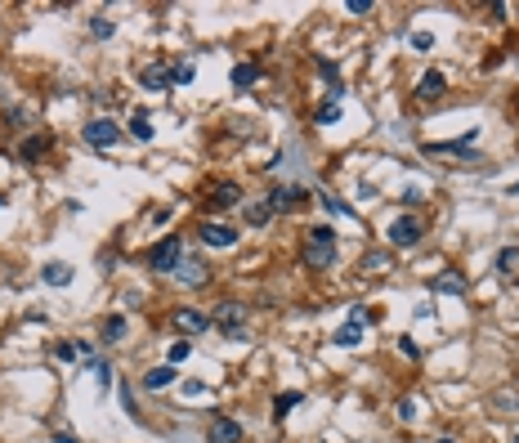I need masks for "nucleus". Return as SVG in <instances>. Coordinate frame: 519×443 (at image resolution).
Returning a JSON list of instances; mask_svg holds the SVG:
<instances>
[{
	"mask_svg": "<svg viewBox=\"0 0 519 443\" xmlns=\"http://www.w3.org/2000/svg\"><path fill=\"white\" fill-rule=\"evenodd\" d=\"M179 260H184V242H179V233H166L162 242L148 251V264H152V274H175Z\"/></svg>",
	"mask_w": 519,
	"mask_h": 443,
	"instance_id": "1",
	"label": "nucleus"
},
{
	"mask_svg": "<svg viewBox=\"0 0 519 443\" xmlns=\"http://www.w3.org/2000/svg\"><path fill=\"white\" fill-rule=\"evenodd\" d=\"M211 323L220 327L228 340H247V304H237V300H224L220 309H215V318H211Z\"/></svg>",
	"mask_w": 519,
	"mask_h": 443,
	"instance_id": "2",
	"label": "nucleus"
},
{
	"mask_svg": "<svg viewBox=\"0 0 519 443\" xmlns=\"http://www.w3.org/2000/svg\"><path fill=\"white\" fill-rule=\"evenodd\" d=\"M269 206H273V215H291V211L305 206V188H300V184H282V188L269 193Z\"/></svg>",
	"mask_w": 519,
	"mask_h": 443,
	"instance_id": "3",
	"label": "nucleus"
},
{
	"mask_svg": "<svg viewBox=\"0 0 519 443\" xmlns=\"http://www.w3.org/2000/svg\"><path fill=\"white\" fill-rule=\"evenodd\" d=\"M421 233H426V229H421V219H416V215H398L394 224H390V242L407 251V246H416V242H421Z\"/></svg>",
	"mask_w": 519,
	"mask_h": 443,
	"instance_id": "4",
	"label": "nucleus"
},
{
	"mask_svg": "<svg viewBox=\"0 0 519 443\" xmlns=\"http://www.w3.org/2000/svg\"><path fill=\"white\" fill-rule=\"evenodd\" d=\"M86 139L94 148H112V143H121V126L117 121H107V117H94L90 126H86Z\"/></svg>",
	"mask_w": 519,
	"mask_h": 443,
	"instance_id": "5",
	"label": "nucleus"
},
{
	"mask_svg": "<svg viewBox=\"0 0 519 443\" xmlns=\"http://www.w3.org/2000/svg\"><path fill=\"white\" fill-rule=\"evenodd\" d=\"M206 443H242V425L228 421V416H215L206 425Z\"/></svg>",
	"mask_w": 519,
	"mask_h": 443,
	"instance_id": "6",
	"label": "nucleus"
},
{
	"mask_svg": "<svg viewBox=\"0 0 519 443\" xmlns=\"http://www.w3.org/2000/svg\"><path fill=\"white\" fill-rule=\"evenodd\" d=\"M197 233H202V242H206V246H233V242H237V229L220 224V219H206Z\"/></svg>",
	"mask_w": 519,
	"mask_h": 443,
	"instance_id": "7",
	"label": "nucleus"
},
{
	"mask_svg": "<svg viewBox=\"0 0 519 443\" xmlns=\"http://www.w3.org/2000/svg\"><path fill=\"white\" fill-rule=\"evenodd\" d=\"M139 81H143V90H171V85H175L171 63H148L139 72Z\"/></svg>",
	"mask_w": 519,
	"mask_h": 443,
	"instance_id": "8",
	"label": "nucleus"
},
{
	"mask_svg": "<svg viewBox=\"0 0 519 443\" xmlns=\"http://www.w3.org/2000/svg\"><path fill=\"white\" fill-rule=\"evenodd\" d=\"M206 202H211V211H233V206L242 202V188H237V184H215Z\"/></svg>",
	"mask_w": 519,
	"mask_h": 443,
	"instance_id": "9",
	"label": "nucleus"
},
{
	"mask_svg": "<svg viewBox=\"0 0 519 443\" xmlns=\"http://www.w3.org/2000/svg\"><path fill=\"white\" fill-rule=\"evenodd\" d=\"M305 264H309V269H331V264H336V246L305 242Z\"/></svg>",
	"mask_w": 519,
	"mask_h": 443,
	"instance_id": "10",
	"label": "nucleus"
},
{
	"mask_svg": "<svg viewBox=\"0 0 519 443\" xmlns=\"http://www.w3.org/2000/svg\"><path fill=\"white\" fill-rule=\"evenodd\" d=\"M175 327H179V331H188V336H197V331H206V327H211V318L202 314V309H179V314H175Z\"/></svg>",
	"mask_w": 519,
	"mask_h": 443,
	"instance_id": "11",
	"label": "nucleus"
},
{
	"mask_svg": "<svg viewBox=\"0 0 519 443\" xmlns=\"http://www.w3.org/2000/svg\"><path fill=\"white\" fill-rule=\"evenodd\" d=\"M443 90H448V81H443V72H426V77H421V85H416V98H439Z\"/></svg>",
	"mask_w": 519,
	"mask_h": 443,
	"instance_id": "12",
	"label": "nucleus"
},
{
	"mask_svg": "<svg viewBox=\"0 0 519 443\" xmlns=\"http://www.w3.org/2000/svg\"><path fill=\"white\" fill-rule=\"evenodd\" d=\"M175 274H179V282H188V287H202V282L211 278L202 260H179V269H175Z\"/></svg>",
	"mask_w": 519,
	"mask_h": 443,
	"instance_id": "13",
	"label": "nucleus"
},
{
	"mask_svg": "<svg viewBox=\"0 0 519 443\" xmlns=\"http://www.w3.org/2000/svg\"><path fill=\"white\" fill-rule=\"evenodd\" d=\"M99 336H103L107 345H117V340L126 336V318H121V314H107L103 323H99Z\"/></svg>",
	"mask_w": 519,
	"mask_h": 443,
	"instance_id": "14",
	"label": "nucleus"
},
{
	"mask_svg": "<svg viewBox=\"0 0 519 443\" xmlns=\"http://www.w3.org/2000/svg\"><path fill=\"white\" fill-rule=\"evenodd\" d=\"M41 278L50 282V287H67V282H72V264L54 260V264H45V269H41Z\"/></svg>",
	"mask_w": 519,
	"mask_h": 443,
	"instance_id": "15",
	"label": "nucleus"
},
{
	"mask_svg": "<svg viewBox=\"0 0 519 443\" xmlns=\"http://www.w3.org/2000/svg\"><path fill=\"white\" fill-rule=\"evenodd\" d=\"M300 403H305V394H300V390H282L273 399V416H291V408H300Z\"/></svg>",
	"mask_w": 519,
	"mask_h": 443,
	"instance_id": "16",
	"label": "nucleus"
},
{
	"mask_svg": "<svg viewBox=\"0 0 519 443\" xmlns=\"http://www.w3.org/2000/svg\"><path fill=\"white\" fill-rule=\"evenodd\" d=\"M331 340L341 345V349H354V345H363V323H345Z\"/></svg>",
	"mask_w": 519,
	"mask_h": 443,
	"instance_id": "17",
	"label": "nucleus"
},
{
	"mask_svg": "<svg viewBox=\"0 0 519 443\" xmlns=\"http://www.w3.org/2000/svg\"><path fill=\"white\" fill-rule=\"evenodd\" d=\"M430 287H434V291H443V295H461V291H466V278H461V274H439V278L430 282Z\"/></svg>",
	"mask_w": 519,
	"mask_h": 443,
	"instance_id": "18",
	"label": "nucleus"
},
{
	"mask_svg": "<svg viewBox=\"0 0 519 443\" xmlns=\"http://www.w3.org/2000/svg\"><path fill=\"white\" fill-rule=\"evenodd\" d=\"M171 380H175V367H171V363H166V367H152V372H143V385H148V390H166Z\"/></svg>",
	"mask_w": 519,
	"mask_h": 443,
	"instance_id": "19",
	"label": "nucleus"
},
{
	"mask_svg": "<svg viewBox=\"0 0 519 443\" xmlns=\"http://www.w3.org/2000/svg\"><path fill=\"white\" fill-rule=\"evenodd\" d=\"M273 219V206L269 202H256V206H247V224H256V229H264Z\"/></svg>",
	"mask_w": 519,
	"mask_h": 443,
	"instance_id": "20",
	"label": "nucleus"
},
{
	"mask_svg": "<svg viewBox=\"0 0 519 443\" xmlns=\"http://www.w3.org/2000/svg\"><path fill=\"white\" fill-rule=\"evenodd\" d=\"M390 269V251H367L363 255V274H385Z\"/></svg>",
	"mask_w": 519,
	"mask_h": 443,
	"instance_id": "21",
	"label": "nucleus"
},
{
	"mask_svg": "<svg viewBox=\"0 0 519 443\" xmlns=\"http://www.w3.org/2000/svg\"><path fill=\"white\" fill-rule=\"evenodd\" d=\"M256 77H260V68H256V63H237V68H233V85H237V90L256 85Z\"/></svg>",
	"mask_w": 519,
	"mask_h": 443,
	"instance_id": "22",
	"label": "nucleus"
},
{
	"mask_svg": "<svg viewBox=\"0 0 519 443\" xmlns=\"http://www.w3.org/2000/svg\"><path fill=\"white\" fill-rule=\"evenodd\" d=\"M171 77H175V85H192L197 81V68H192L188 58H179V63H171Z\"/></svg>",
	"mask_w": 519,
	"mask_h": 443,
	"instance_id": "23",
	"label": "nucleus"
},
{
	"mask_svg": "<svg viewBox=\"0 0 519 443\" xmlns=\"http://www.w3.org/2000/svg\"><path fill=\"white\" fill-rule=\"evenodd\" d=\"M130 134H135L139 143H148V139H152V121L143 117V113H135V117H130Z\"/></svg>",
	"mask_w": 519,
	"mask_h": 443,
	"instance_id": "24",
	"label": "nucleus"
},
{
	"mask_svg": "<svg viewBox=\"0 0 519 443\" xmlns=\"http://www.w3.org/2000/svg\"><path fill=\"white\" fill-rule=\"evenodd\" d=\"M309 242H318V246H336V229L313 224V229H309Z\"/></svg>",
	"mask_w": 519,
	"mask_h": 443,
	"instance_id": "25",
	"label": "nucleus"
},
{
	"mask_svg": "<svg viewBox=\"0 0 519 443\" xmlns=\"http://www.w3.org/2000/svg\"><path fill=\"white\" fill-rule=\"evenodd\" d=\"M45 148H50V139H45V134H36V139H27V143H22V157H27V162H36V157H41Z\"/></svg>",
	"mask_w": 519,
	"mask_h": 443,
	"instance_id": "26",
	"label": "nucleus"
},
{
	"mask_svg": "<svg viewBox=\"0 0 519 443\" xmlns=\"http://www.w3.org/2000/svg\"><path fill=\"white\" fill-rule=\"evenodd\" d=\"M331 121H341V103H336V98L318 108V126H331Z\"/></svg>",
	"mask_w": 519,
	"mask_h": 443,
	"instance_id": "27",
	"label": "nucleus"
},
{
	"mask_svg": "<svg viewBox=\"0 0 519 443\" xmlns=\"http://www.w3.org/2000/svg\"><path fill=\"white\" fill-rule=\"evenodd\" d=\"M519 260V251H515V246H501V251H497V274H511V264Z\"/></svg>",
	"mask_w": 519,
	"mask_h": 443,
	"instance_id": "28",
	"label": "nucleus"
},
{
	"mask_svg": "<svg viewBox=\"0 0 519 443\" xmlns=\"http://www.w3.org/2000/svg\"><path fill=\"white\" fill-rule=\"evenodd\" d=\"M112 32H117V27H112L107 18H94V23H90V36H94V41H107Z\"/></svg>",
	"mask_w": 519,
	"mask_h": 443,
	"instance_id": "29",
	"label": "nucleus"
},
{
	"mask_svg": "<svg viewBox=\"0 0 519 443\" xmlns=\"http://www.w3.org/2000/svg\"><path fill=\"white\" fill-rule=\"evenodd\" d=\"M54 359H58V363H72V359H77V345H72V340H58V345H54Z\"/></svg>",
	"mask_w": 519,
	"mask_h": 443,
	"instance_id": "30",
	"label": "nucleus"
},
{
	"mask_svg": "<svg viewBox=\"0 0 519 443\" xmlns=\"http://www.w3.org/2000/svg\"><path fill=\"white\" fill-rule=\"evenodd\" d=\"M188 354H192V340H175L171 345V363H184Z\"/></svg>",
	"mask_w": 519,
	"mask_h": 443,
	"instance_id": "31",
	"label": "nucleus"
},
{
	"mask_svg": "<svg viewBox=\"0 0 519 443\" xmlns=\"http://www.w3.org/2000/svg\"><path fill=\"white\" fill-rule=\"evenodd\" d=\"M398 421H416V403L412 399H398Z\"/></svg>",
	"mask_w": 519,
	"mask_h": 443,
	"instance_id": "32",
	"label": "nucleus"
},
{
	"mask_svg": "<svg viewBox=\"0 0 519 443\" xmlns=\"http://www.w3.org/2000/svg\"><path fill=\"white\" fill-rule=\"evenodd\" d=\"M430 45H434L430 32H412V49H430Z\"/></svg>",
	"mask_w": 519,
	"mask_h": 443,
	"instance_id": "33",
	"label": "nucleus"
},
{
	"mask_svg": "<svg viewBox=\"0 0 519 443\" xmlns=\"http://www.w3.org/2000/svg\"><path fill=\"white\" fill-rule=\"evenodd\" d=\"M322 206H327V211H336V215H354L345 202H336V197H322Z\"/></svg>",
	"mask_w": 519,
	"mask_h": 443,
	"instance_id": "34",
	"label": "nucleus"
},
{
	"mask_svg": "<svg viewBox=\"0 0 519 443\" xmlns=\"http://www.w3.org/2000/svg\"><path fill=\"white\" fill-rule=\"evenodd\" d=\"M349 14H372V0H349Z\"/></svg>",
	"mask_w": 519,
	"mask_h": 443,
	"instance_id": "35",
	"label": "nucleus"
},
{
	"mask_svg": "<svg viewBox=\"0 0 519 443\" xmlns=\"http://www.w3.org/2000/svg\"><path fill=\"white\" fill-rule=\"evenodd\" d=\"M403 354H407V359H421V349H416V340H412V336H403Z\"/></svg>",
	"mask_w": 519,
	"mask_h": 443,
	"instance_id": "36",
	"label": "nucleus"
},
{
	"mask_svg": "<svg viewBox=\"0 0 519 443\" xmlns=\"http://www.w3.org/2000/svg\"><path fill=\"white\" fill-rule=\"evenodd\" d=\"M511 197H519V184H511Z\"/></svg>",
	"mask_w": 519,
	"mask_h": 443,
	"instance_id": "37",
	"label": "nucleus"
},
{
	"mask_svg": "<svg viewBox=\"0 0 519 443\" xmlns=\"http://www.w3.org/2000/svg\"><path fill=\"white\" fill-rule=\"evenodd\" d=\"M434 443H456V439H434Z\"/></svg>",
	"mask_w": 519,
	"mask_h": 443,
	"instance_id": "38",
	"label": "nucleus"
},
{
	"mask_svg": "<svg viewBox=\"0 0 519 443\" xmlns=\"http://www.w3.org/2000/svg\"><path fill=\"white\" fill-rule=\"evenodd\" d=\"M511 443H519V430H515V439H511Z\"/></svg>",
	"mask_w": 519,
	"mask_h": 443,
	"instance_id": "39",
	"label": "nucleus"
},
{
	"mask_svg": "<svg viewBox=\"0 0 519 443\" xmlns=\"http://www.w3.org/2000/svg\"><path fill=\"white\" fill-rule=\"evenodd\" d=\"M0 206H5V197H0Z\"/></svg>",
	"mask_w": 519,
	"mask_h": 443,
	"instance_id": "40",
	"label": "nucleus"
}]
</instances>
